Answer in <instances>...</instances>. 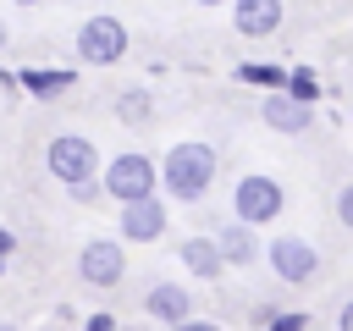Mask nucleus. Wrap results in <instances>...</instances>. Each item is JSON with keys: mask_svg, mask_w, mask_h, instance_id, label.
<instances>
[{"mask_svg": "<svg viewBox=\"0 0 353 331\" xmlns=\"http://www.w3.org/2000/svg\"><path fill=\"white\" fill-rule=\"evenodd\" d=\"M116 121H121V127H132V132L154 127V94H149L143 83L121 88V94H116Z\"/></svg>", "mask_w": 353, "mask_h": 331, "instance_id": "obj_15", "label": "nucleus"}, {"mask_svg": "<svg viewBox=\"0 0 353 331\" xmlns=\"http://www.w3.org/2000/svg\"><path fill=\"white\" fill-rule=\"evenodd\" d=\"M199 6H232V0H199Z\"/></svg>", "mask_w": 353, "mask_h": 331, "instance_id": "obj_26", "label": "nucleus"}, {"mask_svg": "<svg viewBox=\"0 0 353 331\" xmlns=\"http://www.w3.org/2000/svg\"><path fill=\"white\" fill-rule=\"evenodd\" d=\"M165 226H171V215H165V193L138 199V204H121V215H116V237H121V243H160Z\"/></svg>", "mask_w": 353, "mask_h": 331, "instance_id": "obj_8", "label": "nucleus"}, {"mask_svg": "<svg viewBox=\"0 0 353 331\" xmlns=\"http://www.w3.org/2000/svg\"><path fill=\"white\" fill-rule=\"evenodd\" d=\"M176 259H182L199 281H221V276H226V259H221V243H215V237H199V232L182 237V243H176Z\"/></svg>", "mask_w": 353, "mask_h": 331, "instance_id": "obj_13", "label": "nucleus"}, {"mask_svg": "<svg viewBox=\"0 0 353 331\" xmlns=\"http://www.w3.org/2000/svg\"><path fill=\"white\" fill-rule=\"evenodd\" d=\"M83 331H116V314H105V309H99V314H88V320H83Z\"/></svg>", "mask_w": 353, "mask_h": 331, "instance_id": "obj_21", "label": "nucleus"}, {"mask_svg": "<svg viewBox=\"0 0 353 331\" xmlns=\"http://www.w3.org/2000/svg\"><path fill=\"white\" fill-rule=\"evenodd\" d=\"M6 39H11V33H6V22H0V50H6Z\"/></svg>", "mask_w": 353, "mask_h": 331, "instance_id": "obj_25", "label": "nucleus"}, {"mask_svg": "<svg viewBox=\"0 0 353 331\" xmlns=\"http://www.w3.org/2000/svg\"><path fill=\"white\" fill-rule=\"evenodd\" d=\"M44 171L72 193V188H83V182H99V149H94V138H83V132H55L50 143H44Z\"/></svg>", "mask_w": 353, "mask_h": 331, "instance_id": "obj_2", "label": "nucleus"}, {"mask_svg": "<svg viewBox=\"0 0 353 331\" xmlns=\"http://www.w3.org/2000/svg\"><path fill=\"white\" fill-rule=\"evenodd\" d=\"M99 188H105L116 204L154 199V188H160V166H154V154H143V149H121V154H110V166L99 171Z\"/></svg>", "mask_w": 353, "mask_h": 331, "instance_id": "obj_3", "label": "nucleus"}, {"mask_svg": "<svg viewBox=\"0 0 353 331\" xmlns=\"http://www.w3.org/2000/svg\"><path fill=\"white\" fill-rule=\"evenodd\" d=\"M72 199H77V204H99L105 188H99V182H83V188H72Z\"/></svg>", "mask_w": 353, "mask_h": 331, "instance_id": "obj_20", "label": "nucleus"}, {"mask_svg": "<svg viewBox=\"0 0 353 331\" xmlns=\"http://www.w3.org/2000/svg\"><path fill=\"white\" fill-rule=\"evenodd\" d=\"M259 121H265L270 132H287V138H298V132H309V121H314V105H298L292 94H265V99H259Z\"/></svg>", "mask_w": 353, "mask_h": 331, "instance_id": "obj_10", "label": "nucleus"}, {"mask_svg": "<svg viewBox=\"0 0 353 331\" xmlns=\"http://www.w3.org/2000/svg\"><path fill=\"white\" fill-rule=\"evenodd\" d=\"M215 243H221V259H226V270H248V265L265 254L259 232H254V226H243V221H226V226L215 232Z\"/></svg>", "mask_w": 353, "mask_h": 331, "instance_id": "obj_12", "label": "nucleus"}, {"mask_svg": "<svg viewBox=\"0 0 353 331\" xmlns=\"http://www.w3.org/2000/svg\"><path fill=\"white\" fill-rule=\"evenodd\" d=\"M11 248H17V237H11V232H6V226H0V265H6V259H11Z\"/></svg>", "mask_w": 353, "mask_h": 331, "instance_id": "obj_24", "label": "nucleus"}, {"mask_svg": "<svg viewBox=\"0 0 353 331\" xmlns=\"http://www.w3.org/2000/svg\"><path fill=\"white\" fill-rule=\"evenodd\" d=\"M77 276L88 287H116L127 276V243L121 237H88L77 254Z\"/></svg>", "mask_w": 353, "mask_h": 331, "instance_id": "obj_7", "label": "nucleus"}, {"mask_svg": "<svg viewBox=\"0 0 353 331\" xmlns=\"http://www.w3.org/2000/svg\"><path fill=\"white\" fill-rule=\"evenodd\" d=\"M336 221H342V226L353 232V182H347V188L336 193Z\"/></svg>", "mask_w": 353, "mask_h": 331, "instance_id": "obj_19", "label": "nucleus"}, {"mask_svg": "<svg viewBox=\"0 0 353 331\" xmlns=\"http://www.w3.org/2000/svg\"><path fill=\"white\" fill-rule=\"evenodd\" d=\"M287 72H292V66H281V61H237V66H232L237 83H254V88H265V94H287Z\"/></svg>", "mask_w": 353, "mask_h": 331, "instance_id": "obj_16", "label": "nucleus"}, {"mask_svg": "<svg viewBox=\"0 0 353 331\" xmlns=\"http://www.w3.org/2000/svg\"><path fill=\"white\" fill-rule=\"evenodd\" d=\"M287 94H292L298 105H320V77H314L309 66H292V72H287Z\"/></svg>", "mask_w": 353, "mask_h": 331, "instance_id": "obj_17", "label": "nucleus"}, {"mask_svg": "<svg viewBox=\"0 0 353 331\" xmlns=\"http://www.w3.org/2000/svg\"><path fill=\"white\" fill-rule=\"evenodd\" d=\"M127 22L121 17H110V11H99V17H83V28H77V61L83 66H116L121 55H127Z\"/></svg>", "mask_w": 353, "mask_h": 331, "instance_id": "obj_5", "label": "nucleus"}, {"mask_svg": "<svg viewBox=\"0 0 353 331\" xmlns=\"http://www.w3.org/2000/svg\"><path fill=\"white\" fill-rule=\"evenodd\" d=\"M143 314H149L154 325L176 331L182 320H193V292H188L182 281H154V287L143 292Z\"/></svg>", "mask_w": 353, "mask_h": 331, "instance_id": "obj_9", "label": "nucleus"}, {"mask_svg": "<svg viewBox=\"0 0 353 331\" xmlns=\"http://www.w3.org/2000/svg\"><path fill=\"white\" fill-rule=\"evenodd\" d=\"M72 83H77L72 66H22V72H17V88L33 94V99H55V94H66Z\"/></svg>", "mask_w": 353, "mask_h": 331, "instance_id": "obj_14", "label": "nucleus"}, {"mask_svg": "<svg viewBox=\"0 0 353 331\" xmlns=\"http://www.w3.org/2000/svg\"><path fill=\"white\" fill-rule=\"evenodd\" d=\"M265 259H270L276 281H287V287H309V281L320 276V254H314V243H309V237H292V232L270 237V243H265Z\"/></svg>", "mask_w": 353, "mask_h": 331, "instance_id": "obj_6", "label": "nucleus"}, {"mask_svg": "<svg viewBox=\"0 0 353 331\" xmlns=\"http://www.w3.org/2000/svg\"><path fill=\"white\" fill-rule=\"evenodd\" d=\"M0 331H17V325H11V320H0Z\"/></svg>", "mask_w": 353, "mask_h": 331, "instance_id": "obj_27", "label": "nucleus"}, {"mask_svg": "<svg viewBox=\"0 0 353 331\" xmlns=\"http://www.w3.org/2000/svg\"><path fill=\"white\" fill-rule=\"evenodd\" d=\"M265 331H309V314H303V309H276Z\"/></svg>", "mask_w": 353, "mask_h": 331, "instance_id": "obj_18", "label": "nucleus"}, {"mask_svg": "<svg viewBox=\"0 0 353 331\" xmlns=\"http://www.w3.org/2000/svg\"><path fill=\"white\" fill-rule=\"evenodd\" d=\"M281 17H287L281 0H232V28L243 39H270L281 28Z\"/></svg>", "mask_w": 353, "mask_h": 331, "instance_id": "obj_11", "label": "nucleus"}, {"mask_svg": "<svg viewBox=\"0 0 353 331\" xmlns=\"http://www.w3.org/2000/svg\"><path fill=\"white\" fill-rule=\"evenodd\" d=\"M215 171H221V149H210L204 138H182L160 154V193L182 204H204V193L215 188Z\"/></svg>", "mask_w": 353, "mask_h": 331, "instance_id": "obj_1", "label": "nucleus"}, {"mask_svg": "<svg viewBox=\"0 0 353 331\" xmlns=\"http://www.w3.org/2000/svg\"><path fill=\"white\" fill-rule=\"evenodd\" d=\"M11 6H39V0H11Z\"/></svg>", "mask_w": 353, "mask_h": 331, "instance_id": "obj_28", "label": "nucleus"}, {"mask_svg": "<svg viewBox=\"0 0 353 331\" xmlns=\"http://www.w3.org/2000/svg\"><path fill=\"white\" fill-rule=\"evenodd\" d=\"M176 331H221V325H215V320H199V314H193V320H182Z\"/></svg>", "mask_w": 353, "mask_h": 331, "instance_id": "obj_22", "label": "nucleus"}, {"mask_svg": "<svg viewBox=\"0 0 353 331\" xmlns=\"http://www.w3.org/2000/svg\"><path fill=\"white\" fill-rule=\"evenodd\" d=\"M281 210H287V188L270 177V171H243L237 177V188H232V221H243V226H270V221H281Z\"/></svg>", "mask_w": 353, "mask_h": 331, "instance_id": "obj_4", "label": "nucleus"}, {"mask_svg": "<svg viewBox=\"0 0 353 331\" xmlns=\"http://www.w3.org/2000/svg\"><path fill=\"white\" fill-rule=\"evenodd\" d=\"M336 331H353V298H347V303L336 309Z\"/></svg>", "mask_w": 353, "mask_h": 331, "instance_id": "obj_23", "label": "nucleus"}]
</instances>
